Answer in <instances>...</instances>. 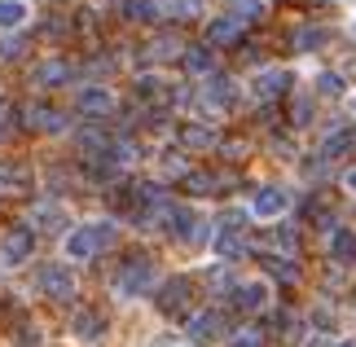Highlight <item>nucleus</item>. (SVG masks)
<instances>
[{
	"instance_id": "1",
	"label": "nucleus",
	"mask_w": 356,
	"mask_h": 347,
	"mask_svg": "<svg viewBox=\"0 0 356 347\" xmlns=\"http://www.w3.org/2000/svg\"><path fill=\"white\" fill-rule=\"evenodd\" d=\"M115 238H119V229L111 225V220H88V225H75L71 233H66L62 251H66V259H92V255H102Z\"/></svg>"
},
{
	"instance_id": "2",
	"label": "nucleus",
	"mask_w": 356,
	"mask_h": 347,
	"mask_svg": "<svg viewBox=\"0 0 356 347\" xmlns=\"http://www.w3.org/2000/svg\"><path fill=\"white\" fill-rule=\"evenodd\" d=\"M149 286H154V264H149L145 255H132L128 264H119V273L111 282L115 299H141Z\"/></svg>"
},
{
	"instance_id": "3",
	"label": "nucleus",
	"mask_w": 356,
	"mask_h": 347,
	"mask_svg": "<svg viewBox=\"0 0 356 347\" xmlns=\"http://www.w3.org/2000/svg\"><path fill=\"white\" fill-rule=\"evenodd\" d=\"M31 255H35V229L31 225H9L0 233V264H5V268H18V264H26Z\"/></svg>"
},
{
	"instance_id": "4",
	"label": "nucleus",
	"mask_w": 356,
	"mask_h": 347,
	"mask_svg": "<svg viewBox=\"0 0 356 347\" xmlns=\"http://www.w3.org/2000/svg\"><path fill=\"white\" fill-rule=\"evenodd\" d=\"M35 286H40V295H49L53 303H71L79 295V282H75V273L66 268V264H44L35 277Z\"/></svg>"
},
{
	"instance_id": "5",
	"label": "nucleus",
	"mask_w": 356,
	"mask_h": 347,
	"mask_svg": "<svg viewBox=\"0 0 356 347\" xmlns=\"http://www.w3.org/2000/svg\"><path fill=\"white\" fill-rule=\"evenodd\" d=\"M185 334H189V339H185L189 347H211L216 339H225L229 330H225V316L207 308V312H189V316H185Z\"/></svg>"
},
{
	"instance_id": "6",
	"label": "nucleus",
	"mask_w": 356,
	"mask_h": 347,
	"mask_svg": "<svg viewBox=\"0 0 356 347\" xmlns=\"http://www.w3.org/2000/svg\"><path fill=\"white\" fill-rule=\"evenodd\" d=\"M286 88H295V75L286 71V66H264V71H255V79H251L255 102H277Z\"/></svg>"
},
{
	"instance_id": "7",
	"label": "nucleus",
	"mask_w": 356,
	"mask_h": 347,
	"mask_svg": "<svg viewBox=\"0 0 356 347\" xmlns=\"http://www.w3.org/2000/svg\"><path fill=\"white\" fill-rule=\"evenodd\" d=\"M286 211H291V193L277 189V185H259L251 193V216L255 220H282Z\"/></svg>"
},
{
	"instance_id": "8",
	"label": "nucleus",
	"mask_w": 356,
	"mask_h": 347,
	"mask_svg": "<svg viewBox=\"0 0 356 347\" xmlns=\"http://www.w3.org/2000/svg\"><path fill=\"white\" fill-rule=\"evenodd\" d=\"M159 312H168V316H189V277H168V282L159 286Z\"/></svg>"
},
{
	"instance_id": "9",
	"label": "nucleus",
	"mask_w": 356,
	"mask_h": 347,
	"mask_svg": "<svg viewBox=\"0 0 356 347\" xmlns=\"http://www.w3.org/2000/svg\"><path fill=\"white\" fill-rule=\"evenodd\" d=\"M198 102L211 110V115H220V110H234L238 106V84L229 75H211L207 79V88L198 92Z\"/></svg>"
},
{
	"instance_id": "10",
	"label": "nucleus",
	"mask_w": 356,
	"mask_h": 347,
	"mask_svg": "<svg viewBox=\"0 0 356 347\" xmlns=\"http://www.w3.org/2000/svg\"><path fill=\"white\" fill-rule=\"evenodd\" d=\"M22 119H26V128L49 132V136H62L66 132V115H62V110H53V106H44V102L22 106Z\"/></svg>"
},
{
	"instance_id": "11",
	"label": "nucleus",
	"mask_w": 356,
	"mask_h": 347,
	"mask_svg": "<svg viewBox=\"0 0 356 347\" xmlns=\"http://www.w3.org/2000/svg\"><path fill=\"white\" fill-rule=\"evenodd\" d=\"M229 303L242 308V312H264L268 308V286L264 282H238L229 290Z\"/></svg>"
},
{
	"instance_id": "12",
	"label": "nucleus",
	"mask_w": 356,
	"mask_h": 347,
	"mask_svg": "<svg viewBox=\"0 0 356 347\" xmlns=\"http://www.w3.org/2000/svg\"><path fill=\"white\" fill-rule=\"evenodd\" d=\"M71 79H75V66L62 62V58H44V62L31 71V84H35V88H44V84L58 88V84H71Z\"/></svg>"
},
{
	"instance_id": "13",
	"label": "nucleus",
	"mask_w": 356,
	"mask_h": 347,
	"mask_svg": "<svg viewBox=\"0 0 356 347\" xmlns=\"http://www.w3.org/2000/svg\"><path fill=\"white\" fill-rule=\"evenodd\" d=\"M71 334H75L79 343H88V347L102 343V339H106V316H102L97 308H84V312L71 321Z\"/></svg>"
},
{
	"instance_id": "14",
	"label": "nucleus",
	"mask_w": 356,
	"mask_h": 347,
	"mask_svg": "<svg viewBox=\"0 0 356 347\" xmlns=\"http://www.w3.org/2000/svg\"><path fill=\"white\" fill-rule=\"evenodd\" d=\"M238 40H242V18H234V13L207 22V49H216V45H238Z\"/></svg>"
},
{
	"instance_id": "15",
	"label": "nucleus",
	"mask_w": 356,
	"mask_h": 347,
	"mask_svg": "<svg viewBox=\"0 0 356 347\" xmlns=\"http://www.w3.org/2000/svg\"><path fill=\"white\" fill-rule=\"evenodd\" d=\"M75 106L84 110V115H111V110H115V97L106 92V88H79L75 92Z\"/></svg>"
},
{
	"instance_id": "16",
	"label": "nucleus",
	"mask_w": 356,
	"mask_h": 347,
	"mask_svg": "<svg viewBox=\"0 0 356 347\" xmlns=\"http://www.w3.org/2000/svg\"><path fill=\"white\" fill-rule=\"evenodd\" d=\"M168 229H172V233H176V238H181V242H194V238H198V216L189 211V207H176V202H172Z\"/></svg>"
},
{
	"instance_id": "17",
	"label": "nucleus",
	"mask_w": 356,
	"mask_h": 347,
	"mask_svg": "<svg viewBox=\"0 0 356 347\" xmlns=\"http://www.w3.org/2000/svg\"><path fill=\"white\" fill-rule=\"evenodd\" d=\"M26 18H31L26 0H0V31H22Z\"/></svg>"
},
{
	"instance_id": "18",
	"label": "nucleus",
	"mask_w": 356,
	"mask_h": 347,
	"mask_svg": "<svg viewBox=\"0 0 356 347\" xmlns=\"http://www.w3.org/2000/svg\"><path fill=\"white\" fill-rule=\"evenodd\" d=\"M330 259L334 264H356V233L352 229H334L330 233Z\"/></svg>"
},
{
	"instance_id": "19",
	"label": "nucleus",
	"mask_w": 356,
	"mask_h": 347,
	"mask_svg": "<svg viewBox=\"0 0 356 347\" xmlns=\"http://www.w3.org/2000/svg\"><path fill=\"white\" fill-rule=\"evenodd\" d=\"M259 264H264V268L277 277V282H299V264H295L291 255H264Z\"/></svg>"
},
{
	"instance_id": "20",
	"label": "nucleus",
	"mask_w": 356,
	"mask_h": 347,
	"mask_svg": "<svg viewBox=\"0 0 356 347\" xmlns=\"http://www.w3.org/2000/svg\"><path fill=\"white\" fill-rule=\"evenodd\" d=\"M181 53H185V40H181V35H159V40H149V58H154V62L181 58Z\"/></svg>"
},
{
	"instance_id": "21",
	"label": "nucleus",
	"mask_w": 356,
	"mask_h": 347,
	"mask_svg": "<svg viewBox=\"0 0 356 347\" xmlns=\"http://www.w3.org/2000/svg\"><path fill=\"white\" fill-rule=\"evenodd\" d=\"M185 189L198 193V198H211V193L220 189V176H211V172H185Z\"/></svg>"
},
{
	"instance_id": "22",
	"label": "nucleus",
	"mask_w": 356,
	"mask_h": 347,
	"mask_svg": "<svg viewBox=\"0 0 356 347\" xmlns=\"http://www.w3.org/2000/svg\"><path fill=\"white\" fill-rule=\"evenodd\" d=\"M123 13H128L132 22H154V18H163V13H159V0H123Z\"/></svg>"
},
{
	"instance_id": "23",
	"label": "nucleus",
	"mask_w": 356,
	"mask_h": 347,
	"mask_svg": "<svg viewBox=\"0 0 356 347\" xmlns=\"http://www.w3.org/2000/svg\"><path fill=\"white\" fill-rule=\"evenodd\" d=\"M229 347H264V330L259 325H238V330H229Z\"/></svg>"
},
{
	"instance_id": "24",
	"label": "nucleus",
	"mask_w": 356,
	"mask_h": 347,
	"mask_svg": "<svg viewBox=\"0 0 356 347\" xmlns=\"http://www.w3.org/2000/svg\"><path fill=\"white\" fill-rule=\"evenodd\" d=\"M348 150H356V132H334V136H325L321 154L325 159H339V154H348Z\"/></svg>"
},
{
	"instance_id": "25",
	"label": "nucleus",
	"mask_w": 356,
	"mask_h": 347,
	"mask_svg": "<svg viewBox=\"0 0 356 347\" xmlns=\"http://www.w3.org/2000/svg\"><path fill=\"white\" fill-rule=\"evenodd\" d=\"M31 220H35V225H44V229H49V225H66V211H62L58 202H40L35 211H31ZM35 225H31V229H35Z\"/></svg>"
},
{
	"instance_id": "26",
	"label": "nucleus",
	"mask_w": 356,
	"mask_h": 347,
	"mask_svg": "<svg viewBox=\"0 0 356 347\" xmlns=\"http://www.w3.org/2000/svg\"><path fill=\"white\" fill-rule=\"evenodd\" d=\"M325 45V31L321 26H304V31H295V53H312Z\"/></svg>"
},
{
	"instance_id": "27",
	"label": "nucleus",
	"mask_w": 356,
	"mask_h": 347,
	"mask_svg": "<svg viewBox=\"0 0 356 347\" xmlns=\"http://www.w3.org/2000/svg\"><path fill=\"white\" fill-rule=\"evenodd\" d=\"M185 66H189V71H211V66H216L211 62V49L207 45H194V49L185 45Z\"/></svg>"
},
{
	"instance_id": "28",
	"label": "nucleus",
	"mask_w": 356,
	"mask_h": 347,
	"mask_svg": "<svg viewBox=\"0 0 356 347\" xmlns=\"http://www.w3.org/2000/svg\"><path fill=\"white\" fill-rule=\"evenodd\" d=\"M181 141L194 145V150H202V145H216V136H211L207 128H181Z\"/></svg>"
},
{
	"instance_id": "29",
	"label": "nucleus",
	"mask_w": 356,
	"mask_h": 347,
	"mask_svg": "<svg viewBox=\"0 0 356 347\" xmlns=\"http://www.w3.org/2000/svg\"><path fill=\"white\" fill-rule=\"evenodd\" d=\"M317 92H325V97H339V92H343V79H339V75H330V71H321V75H317Z\"/></svg>"
},
{
	"instance_id": "30",
	"label": "nucleus",
	"mask_w": 356,
	"mask_h": 347,
	"mask_svg": "<svg viewBox=\"0 0 356 347\" xmlns=\"http://www.w3.org/2000/svg\"><path fill=\"white\" fill-rule=\"evenodd\" d=\"M163 88H168V84H163L159 75H141V79H136V92H141V97H159Z\"/></svg>"
},
{
	"instance_id": "31",
	"label": "nucleus",
	"mask_w": 356,
	"mask_h": 347,
	"mask_svg": "<svg viewBox=\"0 0 356 347\" xmlns=\"http://www.w3.org/2000/svg\"><path fill=\"white\" fill-rule=\"evenodd\" d=\"M207 282H211V286H229V282H234V273H229V264H211Z\"/></svg>"
},
{
	"instance_id": "32",
	"label": "nucleus",
	"mask_w": 356,
	"mask_h": 347,
	"mask_svg": "<svg viewBox=\"0 0 356 347\" xmlns=\"http://www.w3.org/2000/svg\"><path fill=\"white\" fill-rule=\"evenodd\" d=\"M18 53H22V45H18V40H0V62H13Z\"/></svg>"
},
{
	"instance_id": "33",
	"label": "nucleus",
	"mask_w": 356,
	"mask_h": 347,
	"mask_svg": "<svg viewBox=\"0 0 356 347\" xmlns=\"http://www.w3.org/2000/svg\"><path fill=\"white\" fill-rule=\"evenodd\" d=\"M273 242H277L282 251H295V233L291 229H277V233H273Z\"/></svg>"
},
{
	"instance_id": "34",
	"label": "nucleus",
	"mask_w": 356,
	"mask_h": 347,
	"mask_svg": "<svg viewBox=\"0 0 356 347\" xmlns=\"http://www.w3.org/2000/svg\"><path fill=\"white\" fill-rule=\"evenodd\" d=\"M149 347H189V343H185V339H176V334H159Z\"/></svg>"
},
{
	"instance_id": "35",
	"label": "nucleus",
	"mask_w": 356,
	"mask_h": 347,
	"mask_svg": "<svg viewBox=\"0 0 356 347\" xmlns=\"http://www.w3.org/2000/svg\"><path fill=\"white\" fill-rule=\"evenodd\" d=\"M343 189H348V193H356V168H352V172L343 176Z\"/></svg>"
},
{
	"instance_id": "36",
	"label": "nucleus",
	"mask_w": 356,
	"mask_h": 347,
	"mask_svg": "<svg viewBox=\"0 0 356 347\" xmlns=\"http://www.w3.org/2000/svg\"><path fill=\"white\" fill-rule=\"evenodd\" d=\"M5 123H9V110H5V102H0V136H5Z\"/></svg>"
},
{
	"instance_id": "37",
	"label": "nucleus",
	"mask_w": 356,
	"mask_h": 347,
	"mask_svg": "<svg viewBox=\"0 0 356 347\" xmlns=\"http://www.w3.org/2000/svg\"><path fill=\"white\" fill-rule=\"evenodd\" d=\"M334 347H356V339H343V343H334Z\"/></svg>"
},
{
	"instance_id": "38",
	"label": "nucleus",
	"mask_w": 356,
	"mask_h": 347,
	"mask_svg": "<svg viewBox=\"0 0 356 347\" xmlns=\"http://www.w3.org/2000/svg\"><path fill=\"white\" fill-rule=\"evenodd\" d=\"M352 110H356V97H352Z\"/></svg>"
}]
</instances>
